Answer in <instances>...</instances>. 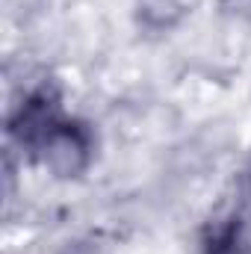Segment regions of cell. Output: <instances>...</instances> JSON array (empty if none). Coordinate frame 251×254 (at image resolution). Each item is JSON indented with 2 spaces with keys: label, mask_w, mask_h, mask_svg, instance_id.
Listing matches in <instances>:
<instances>
[{
  "label": "cell",
  "mask_w": 251,
  "mask_h": 254,
  "mask_svg": "<svg viewBox=\"0 0 251 254\" xmlns=\"http://www.w3.org/2000/svg\"><path fill=\"white\" fill-rule=\"evenodd\" d=\"M98 148H101V142H98L95 125L83 116L65 113L57 122V127L45 136V142L39 145L30 166H39L54 181L74 184V181H83L95 169Z\"/></svg>",
  "instance_id": "obj_2"
},
{
  "label": "cell",
  "mask_w": 251,
  "mask_h": 254,
  "mask_svg": "<svg viewBox=\"0 0 251 254\" xmlns=\"http://www.w3.org/2000/svg\"><path fill=\"white\" fill-rule=\"evenodd\" d=\"M195 254H251L249 216L240 207L207 216L195 237Z\"/></svg>",
  "instance_id": "obj_3"
},
{
  "label": "cell",
  "mask_w": 251,
  "mask_h": 254,
  "mask_svg": "<svg viewBox=\"0 0 251 254\" xmlns=\"http://www.w3.org/2000/svg\"><path fill=\"white\" fill-rule=\"evenodd\" d=\"M65 116V92L54 77L27 83L6 110V151L33 163L45 136Z\"/></svg>",
  "instance_id": "obj_1"
},
{
  "label": "cell",
  "mask_w": 251,
  "mask_h": 254,
  "mask_svg": "<svg viewBox=\"0 0 251 254\" xmlns=\"http://www.w3.org/2000/svg\"><path fill=\"white\" fill-rule=\"evenodd\" d=\"M234 187H237V207H240L246 216H251V154H249V160L240 166Z\"/></svg>",
  "instance_id": "obj_4"
}]
</instances>
